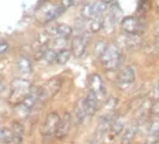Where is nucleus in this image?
Instances as JSON below:
<instances>
[{
  "mask_svg": "<svg viewBox=\"0 0 159 144\" xmlns=\"http://www.w3.org/2000/svg\"><path fill=\"white\" fill-rule=\"evenodd\" d=\"M99 61H100V65L104 70H107V72H117V70L122 67L124 53H122V49L117 44L108 43L107 48L103 52V55L99 58Z\"/></svg>",
  "mask_w": 159,
  "mask_h": 144,
  "instance_id": "nucleus-1",
  "label": "nucleus"
},
{
  "mask_svg": "<svg viewBox=\"0 0 159 144\" xmlns=\"http://www.w3.org/2000/svg\"><path fill=\"white\" fill-rule=\"evenodd\" d=\"M33 86L30 82L25 78H15L11 81V86H10V98L8 102L10 105L16 107L19 103H22L26 99V96L32 92Z\"/></svg>",
  "mask_w": 159,
  "mask_h": 144,
  "instance_id": "nucleus-2",
  "label": "nucleus"
},
{
  "mask_svg": "<svg viewBox=\"0 0 159 144\" xmlns=\"http://www.w3.org/2000/svg\"><path fill=\"white\" fill-rule=\"evenodd\" d=\"M108 8V4L103 0H93V2H87L81 6L80 14L82 19H95V18H103Z\"/></svg>",
  "mask_w": 159,
  "mask_h": 144,
  "instance_id": "nucleus-3",
  "label": "nucleus"
},
{
  "mask_svg": "<svg viewBox=\"0 0 159 144\" xmlns=\"http://www.w3.org/2000/svg\"><path fill=\"white\" fill-rule=\"evenodd\" d=\"M59 121H61V115H59L56 111H51V113H48L47 115H45L41 128H40V133H41L43 139L48 140V139H51V137L56 136L58 126H59Z\"/></svg>",
  "mask_w": 159,
  "mask_h": 144,
  "instance_id": "nucleus-4",
  "label": "nucleus"
},
{
  "mask_svg": "<svg viewBox=\"0 0 159 144\" xmlns=\"http://www.w3.org/2000/svg\"><path fill=\"white\" fill-rule=\"evenodd\" d=\"M134 81H136V69L132 65L122 66L118 70L117 78H115V85L121 91H126L130 86H133Z\"/></svg>",
  "mask_w": 159,
  "mask_h": 144,
  "instance_id": "nucleus-5",
  "label": "nucleus"
},
{
  "mask_svg": "<svg viewBox=\"0 0 159 144\" xmlns=\"http://www.w3.org/2000/svg\"><path fill=\"white\" fill-rule=\"evenodd\" d=\"M119 25L125 35L141 36L145 30V22L139 16H125Z\"/></svg>",
  "mask_w": 159,
  "mask_h": 144,
  "instance_id": "nucleus-6",
  "label": "nucleus"
},
{
  "mask_svg": "<svg viewBox=\"0 0 159 144\" xmlns=\"http://www.w3.org/2000/svg\"><path fill=\"white\" fill-rule=\"evenodd\" d=\"M62 85H63V81H62L59 77H55V78H51L48 80L47 82H44L41 86H39L40 88V103H44L47 102V100L52 99L54 96L61 91Z\"/></svg>",
  "mask_w": 159,
  "mask_h": 144,
  "instance_id": "nucleus-7",
  "label": "nucleus"
},
{
  "mask_svg": "<svg viewBox=\"0 0 159 144\" xmlns=\"http://www.w3.org/2000/svg\"><path fill=\"white\" fill-rule=\"evenodd\" d=\"M122 21V11L117 3H111L103 15V30H112Z\"/></svg>",
  "mask_w": 159,
  "mask_h": 144,
  "instance_id": "nucleus-8",
  "label": "nucleus"
},
{
  "mask_svg": "<svg viewBox=\"0 0 159 144\" xmlns=\"http://www.w3.org/2000/svg\"><path fill=\"white\" fill-rule=\"evenodd\" d=\"M89 36L91 35L84 33V32H80L78 35L73 36L71 41H70V49H71L73 56L82 58L85 55L87 48H88V43H89Z\"/></svg>",
  "mask_w": 159,
  "mask_h": 144,
  "instance_id": "nucleus-9",
  "label": "nucleus"
},
{
  "mask_svg": "<svg viewBox=\"0 0 159 144\" xmlns=\"http://www.w3.org/2000/svg\"><path fill=\"white\" fill-rule=\"evenodd\" d=\"M88 91L93 92L96 96H98L99 102H106L108 98H107V89H106V85H104V81L102 78L100 74L98 73H93V74L89 76V80H88Z\"/></svg>",
  "mask_w": 159,
  "mask_h": 144,
  "instance_id": "nucleus-10",
  "label": "nucleus"
},
{
  "mask_svg": "<svg viewBox=\"0 0 159 144\" xmlns=\"http://www.w3.org/2000/svg\"><path fill=\"white\" fill-rule=\"evenodd\" d=\"M39 100H40V88H33L32 92L26 96V99L24 102L19 103V105L15 107V110L18 111V114L21 117H26L34 109V106L39 103Z\"/></svg>",
  "mask_w": 159,
  "mask_h": 144,
  "instance_id": "nucleus-11",
  "label": "nucleus"
},
{
  "mask_svg": "<svg viewBox=\"0 0 159 144\" xmlns=\"http://www.w3.org/2000/svg\"><path fill=\"white\" fill-rule=\"evenodd\" d=\"M118 47L121 49H126L129 52H134L139 51L143 45V40H141V36H134V35H121L118 37Z\"/></svg>",
  "mask_w": 159,
  "mask_h": 144,
  "instance_id": "nucleus-12",
  "label": "nucleus"
},
{
  "mask_svg": "<svg viewBox=\"0 0 159 144\" xmlns=\"http://www.w3.org/2000/svg\"><path fill=\"white\" fill-rule=\"evenodd\" d=\"M47 33L52 39H62V40H69L73 36V28L66 23H55L47 30Z\"/></svg>",
  "mask_w": 159,
  "mask_h": 144,
  "instance_id": "nucleus-13",
  "label": "nucleus"
},
{
  "mask_svg": "<svg viewBox=\"0 0 159 144\" xmlns=\"http://www.w3.org/2000/svg\"><path fill=\"white\" fill-rule=\"evenodd\" d=\"M81 100H82V105H84L85 111H87L89 118H91V117H93L95 114L99 111V105H100V102H99L98 96H96L93 92L88 91L87 95H85Z\"/></svg>",
  "mask_w": 159,
  "mask_h": 144,
  "instance_id": "nucleus-14",
  "label": "nucleus"
},
{
  "mask_svg": "<svg viewBox=\"0 0 159 144\" xmlns=\"http://www.w3.org/2000/svg\"><path fill=\"white\" fill-rule=\"evenodd\" d=\"M71 125H73V117L69 111H65L63 114L61 115V121H59V126H58V132H56V137L59 140L65 139L66 136L70 133V129H71Z\"/></svg>",
  "mask_w": 159,
  "mask_h": 144,
  "instance_id": "nucleus-15",
  "label": "nucleus"
},
{
  "mask_svg": "<svg viewBox=\"0 0 159 144\" xmlns=\"http://www.w3.org/2000/svg\"><path fill=\"white\" fill-rule=\"evenodd\" d=\"M139 132V125L137 122H133V123H129L126 125V128L124 129L122 135L119 136V143L121 144H132L134 140L136 135Z\"/></svg>",
  "mask_w": 159,
  "mask_h": 144,
  "instance_id": "nucleus-16",
  "label": "nucleus"
},
{
  "mask_svg": "<svg viewBox=\"0 0 159 144\" xmlns=\"http://www.w3.org/2000/svg\"><path fill=\"white\" fill-rule=\"evenodd\" d=\"M126 128V125H125V121L121 118V117H117V118L112 121L110 129H108L107 132V139L112 142L114 139H117L122 135V132H124V129Z\"/></svg>",
  "mask_w": 159,
  "mask_h": 144,
  "instance_id": "nucleus-17",
  "label": "nucleus"
},
{
  "mask_svg": "<svg viewBox=\"0 0 159 144\" xmlns=\"http://www.w3.org/2000/svg\"><path fill=\"white\" fill-rule=\"evenodd\" d=\"M15 67H16V72L22 76H30L32 72H33L32 61L25 55H21L15 61Z\"/></svg>",
  "mask_w": 159,
  "mask_h": 144,
  "instance_id": "nucleus-18",
  "label": "nucleus"
},
{
  "mask_svg": "<svg viewBox=\"0 0 159 144\" xmlns=\"http://www.w3.org/2000/svg\"><path fill=\"white\" fill-rule=\"evenodd\" d=\"M66 11V8L63 7L62 4H59V6H52V7H49L45 10V12L41 16V21L44 22V23H49V22H52V21H55L56 18H59L63 12Z\"/></svg>",
  "mask_w": 159,
  "mask_h": 144,
  "instance_id": "nucleus-19",
  "label": "nucleus"
},
{
  "mask_svg": "<svg viewBox=\"0 0 159 144\" xmlns=\"http://www.w3.org/2000/svg\"><path fill=\"white\" fill-rule=\"evenodd\" d=\"M88 118L89 117H88L87 111H85V107H84V105H82V100H80V102L77 103V106H75V109H74L73 121H74V123L77 126H81V125H84Z\"/></svg>",
  "mask_w": 159,
  "mask_h": 144,
  "instance_id": "nucleus-20",
  "label": "nucleus"
},
{
  "mask_svg": "<svg viewBox=\"0 0 159 144\" xmlns=\"http://www.w3.org/2000/svg\"><path fill=\"white\" fill-rule=\"evenodd\" d=\"M71 49L70 48H63L61 51L56 52V63L58 65H66L71 58Z\"/></svg>",
  "mask_w": 159,
  "mask_h": 144,
  "instance_id": "nucleus-21",
  "label": "nucleus"
},
{
  "mask_svg": "<svg viewBox=\"0 0 159 144\" xmlns=\"http://www.w3.org/2000/svg\"><path fill=\"white\" fill-rule=\"evenodd\" d=\"M22 139H24V135L15 133L10 129V130H7V133H6V139L3 143L4 144H22Z\"/></svg>",
  "mask_w": 159,
  "mask_h": 144,
  "instance_id": "nucleus-22",
  "label": "nucleus"
},
{
  "mask_svg": "<svg viewBox=\"0 0 159 144\" xmlns=\"http://www.w3.org/2000/svg\"><path fill=\"white\" fill-rule=\"evenodd\" d=\"M41 61L45 62V65H54V63H56V51L52 47H48L44 51V53H43Z\"/></svg>",
  "mask_w": 159,
  "mask_h": 144,
  "instance_id": "nucleus-23",
  "label": "nucleus"
},
{
  "mask_svg": "<svg viewBox=\"0 0 159 144\" xmlns=\"http://www.w3.org/2000/svg\"><path fill=\"white\" fill-rule=\"evenodd\" d=\"M108 43H106L104 40H98V41L93 44V53L95 56H98V58H100L102 55H103V52L106 51V48H107Z\"/></svg>",
  "mask_w": 159,
  "mask_h": 144,
  "instance_id": "nucleus-24",
  "label": "nucleus"
},
{
  "mask_svg": "<svg viewBox=\"0 0 159 144\" xmlns=\"http://www.w3.org/2000/svg\"><path fill=\"white\" fill-rule=\"evenodd\" d=\"M150 96L154 102H159V82H157L154 86H152L151 92H150Z\"/></svg>",
  "mask_w": 159,
  "mask_h": 144,
  "instance_id": "nucleus-25",
  "label": "nucleus"
},
{
  "mask_svg": "<svg viewBox=\"0 0 159 144\" xmlns=\"http://www.w3.org/2000/svg\"><path fill=\"white\" fill-rule=\"evenodd\" d=\"M8 48H10L8 43H7V41H4V40H2V41H0V56L4 55V53L8 51Z\"/></svg>",
  "mask_w": 159,
  "mask_h": 144,
  "instance_id": "nucleus-26",
  "label": "nucleus"
},
{
  "mask_svg": "<svg viewBox=\"0 0 159 144\" xmlns=\"http://www.w3.org/2000/svg\"><path fill=\"white\" fill-rule=\"evenodd\" d=\"M3 89H4V85H3V81H2V78H0V93L3 92Z\"/></svg>",
  "mask_w": 159,
  "mask_h": 144,
  "instance_id": "nucleus-27",
  "label": "nucleus"
},
{
  "mask_svg": "<svg viewBox=\"0 0 159 144\" xmlns=\"http://www.w3.org/2000/svg\"><path fill=\"white\" fill-rule=\"evenodd\" d=\"M155 45H157V49H158V52H159V36L157 37V41H155Z\"/></svg>",
  "mask_w": 159,
  "mask_h": 144,
  "instance_id": "nucleus-28",
  "label": "nucleus"
},
{
  "mask_svg": "<svg viewBox=\"0 0 159 144\" xmlns=\"http://www.w3.org/2000/svg\"><path fill=\"white\" fill-rule=\"evenodd\" d=\"M82 2H85V0H73V3H82Z\"/></svg>",
  "mask_w": 159,
  "mask_h": 144,
  "instance_id": "nucleus-29",
  "label": "nucleus"
},
{
  "mask_svg": "<svg viewBox=\"0 0 159 144\" xmlns=\"http://www.w3.org/2000/svg\"><path fill=\"white\" fill-rule=\"evenodd\" d=\"M158 144H159V143H158Z\"/></svg>",
  "mask_w": 159,
  "mask_h": 144,
  "instance_id": "nucleus-30",
  "label": "nucleus"
}]
</instances>
